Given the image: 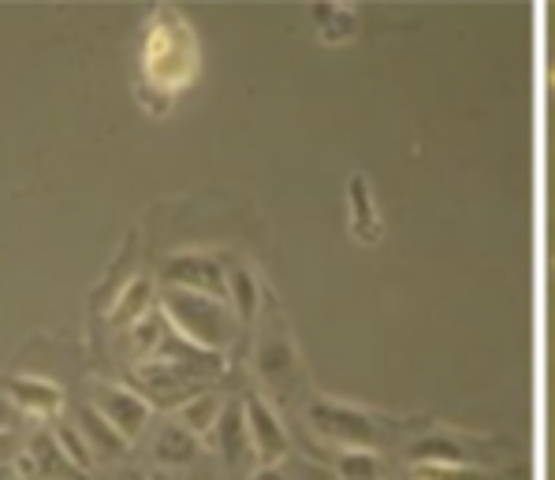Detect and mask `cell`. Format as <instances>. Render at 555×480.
I'll use <instances>...</instances> for the list:
<instances>
[{
    "instance_id": "cell-5",
    "label": "cell",
    "mask_w": 555,
    "mask_h": 480,
    "mask_svg": "<svg viewBox=\"0 0 555 480\" xmlns=\"http://www.w3.org/2000/svg\"><path fill=\"white\" fill-rule=\"evenodd\" d=\"M79 432H82V440L101 454H116L119 447H124V436L105 421L101 410H90V406L79 410Z\"/></svg>"
},
{
    "instance_id": "cell-13",
    "label": "cell",
    "mask_w": 555,
    "mask_h": 480,
    "mask_svg": "<svg viewBox=\"0 0 555 480\" xmlns=\"http://www.w3.org/2000/svg\"><path fill=\"white\" fill-rule=\"evenodd\" d=\"M552 82H555V72H552Z\"/></svg>"
},
{
    "instance_id": "cell-4",
    "label": "cell",
    "mask_w": 555,
    "mask_h": 480,
    "mask_svg": "<svg viewBox=\"0 0 555 480\" xmlns=\"http://www.w3.org/2000/svg\"><path fill=\"white\" fill-rule=\"evenodd\" d=\"M4 395L23 410H34V414H53L60 406V391L53 384H41V380H30V376H12V380L0 384Z\"/></svg>"
},
{
    "instance_id": "cell-3",
    "label": "cell",
    "mask_w": 555,
    "mask_h": 480,
    "mask_svg": "<svg viewBox=\"0 0 555 480\" xmlns=\"http://www.w3.org/2000/svg\"><path fill=\"white\" fill-rule=\"evenodd\" d=\"M27 466H30V473L41 477V480H75L82 473L79 466H72V462H67V454L60 451L56 436H49V432H38L30 440Z\"/></svg>"
},
{
    "instance_id": "cell-8",
    "label": "cell",
    "mask_w": 555,
    "mask_h": 480,
    "mask_svg": "<svg viewBox=\"0 0 555 480\" xmlns=\"http://www.w3.org/2000/svg\"><path fill=\"white\" fill-rule=\"evenodd\" d=\"M56 443H60V451L67 454V462H72V466H79V469L90 466V443L82 440L79 428H64V425H60L56 428Z\"/></svg>"
},
{
    "instance_id": "cell-11",
    "label": "cell",
    "mask_w": 555,
    "mask_h": 480,
    "mask_svg": "<svg viewBox=\"0 0 555 480\" xmlns=\"http://www.w3.org/2000/svg\"><path fill=\"white\" fill-rule=\"evenodd\" d=\"M8 402H12V399H8L4 391H0V428L12 425V406H8Z\"/></svg>"
},
{
    "instance_id": "cell-2",
    "label": "cell",
    "mask_w": 555,
    "mask_h": 480,
    "mask_svg": "<svg viewBox=\"0 0 555 480\" xmlns=\"http://www.w3.org/2000/svg\"><path fill=\"white\" fill-rule=\"evenodd\" d=\"M98 410L105 414V421L116 428L119 436H134L142 425H146V402L134 399L131 391H119V388H101L98 395Z\"/></svg>"
},
{
    "instance_id": "cell-6",
    "label": "cell",
    "mask_w": 555,
    "mask_h": 480,
    "mask_svg": "<svg viewBox=\"0 0 555 480\" xmlns=\"http://www.w3.org/2000/svg\"><path fill=\"white\" fill-rule=\"evenodd\" d=\"M168 276L183 280V283H198L205 290H220V272L217 264L198 261V257H179V261L168 264Z\"/></svg>"
},
{
    "instance_id": "cell-10",
    "label": "cell",
    "mask_w": 555,
    "mask_h": 480,
    "mask_svg": "<svg viewBox=\"0 0 555 480\" xmlns=\"http://www.w3.org/2000/svg\"><path fill=\"white\" fill-rule=\"evenodd\" d=\"M183 417H186V425L191 428H209L212 421H217V402L212 399H202V402H194V406H186L183 410Z\"/></svg>"
},
{
    "instance_id": "cell-12",
    "label": "cell",
    "mask_w": 555,
    "mask_h": 480,
    "mask_svg": "<svg viewBox=\"0 0 555 480\" xmlns=\"http://www.w3.org/2000/svg\"><path fill=\"white\" fill-rule=\"evenodd\" d=\"M0 480H8V466H0Z\"/></svg>"
},
{
    "instance_id": "cell-9",
    "label": "cell",
    "mask_w": 555,
    "mask_h": 480,
    "mask_svg": "<svg viewBox=\"0 0 555 480\" xmlns=\"http://www.w3.org/2000/svg\"><path fill=\"white\" fill-rule=\"evenodd\" d=\"M194 451L191 436H183L179 428H172V432H165V440H160V458L165 462H186Z\"/></svg>"
},
{
    "instance_id": "cell-7",
    "label": "cell",
    "mask_w": 555,
    "mask_h": 480,
    "mask_svg": "<svg viewBox=\"0 0 555 480\" xmlns=\"http://www.w3.org/2000/svg\"><path fill=\"white\" fill-rule=\"evenodd\" d=\"M250 428H254V440H258L264 458L280 454V447H284V436H280V425L272 421V414L261 406V402H250Z\"/></svg>"
},
{
    "instance_id": "cell-1",
    "label": "cell",
    "mask_w": 555,
    "mask_h": 480,
    "mask_svg": "<svg viewBox=\"0 0 555 480\" xmlns=\"http://www.w3.org/2000/svg\"><path fill=\"white\" fill-rule=\"evenodd\" d=\"M168 313L176 316L186 336L205 342V347H217V342L224 339V313H220V306L209 302V298H194V295H183V290H172V295H168Z\"/></svg>"
}]
</instances>
